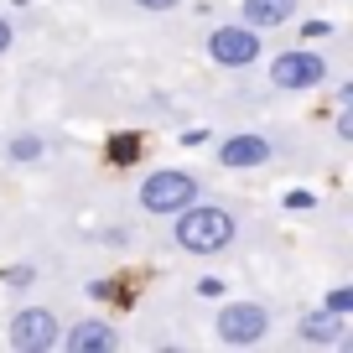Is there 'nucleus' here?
I'll use <instances>...</instances> for the list:
<instances>
[{"mask_svg": "<svg viewBox=\"0 0 353 353\" xmlns=\"http://www.w3.org/2000/svg\"><path fill=\"white\" fill-rule=\"evenodd\" d=\"M296 338H301V343H343V338H348V327H343L338 312L322 307V312H307V317H301Z\"/></svg>", "mask_w": 353, "mask_h": 353, "instance_id": "10", "label": "nucleus"}, {"mask_svg": "<svg viewBox=\"0 0 353 353\" xmlns=\"http://www.w3.org/2000/svg\"><path fill=\"white\" fill-rule=\"evenodd\" d=\"M276 156V145L265 141V135H223L219 141V161L234 166V172H250V166H265Z\"/></svg>", "mask_w": 353, "mask_h": 353, "instance_id": "8", "label": "nucleus"}, {"mask_svg": "<svg viewBox=\"0 0 353 353\" xmlns=\"http://www.w3.org/2000/svg\"><path fill=\"white\" fill-rule=\"evenodd\" d=\"M327 312H338V317H348V312H353V291H348V286L327 291Z\"/></svg>", "mask_w": 353, "mask_h": 353, "instance_id": "14", "label": "nucleus"}, {"mask_svg": "<svg viewBox=\"0 0 353 353\" xmlns=\"http://www.w3.org/2000/svg\"><path fill=\"white\" fill-rule=\"evenodd\" d=\"M234 234H239L234 213L229 208H213V203L192 198L188 208L172 213V239H176V250H188V254H223L234 244Z\"/></svg>", "mask_w": 353, "mask_h": 353, "instance_id": "1", "label": "nucleus"}, {"mask_svg": "<svg viewBox=\"0 0 353 353\" xmlns=\"http://www.w3.org/2000/svg\"><path fill=\"white\" fill-rule=\"evenodd\" d=\"M0 281H6V286H32V281H37V265H6Z\"/></svg>", "mask_w": 353, "mask_h": 353, "instance_id": "13", "label": "nucleus"}, {"mask_svg": "<svg viewBox=\"0 0 353 353\" xmlns=\"http://www.w3.org/2000/svg\"><path fill=\"white\" fill-rule=\"evenodd\" d=\"M57 343H63L68 353H110V348H120V332H114L110 317H83V322H73Z\"/></svg>", "mask_w": 353, "mask_h": 353, "instance_id": "7", "label": "nucleus"}, {"mask_svg": "<svg viewBox=\"0 0 353 353\" xmlns=\"http://www.w3.org/2000/svg\"><path fill=\"white\" fill-rule=\"evenodd\" d=\"M208 57L219 68H250L260 63V32L254 26H213L208 32Z\"/></svg>", "mask_w": 353, "mask_h": 353, "instance_id": "6", "label": "nucleus"}, {"mask_svg": "<svg viewBox=\"0 0 353 353\" xmlns=\"http://www.w3.org/2000/svg\"><path fill=\"white\" fill-rule=\"evenodd\" d=\"M312 203H317V198H312L307 188H291V192H286V208H296V213H301V208H312Z\"/></svg>", "mask_w": 353, "mask_h": 353, "instance_id": "16", "label": "nucleus"}, {"mask_svg": "<svg viewBox=\"0 0 353 353\" xmlns=\"http://www.w3.org/2000/svg\"><path fill=\"white\" fill-rule=\"evenodd\" d=\"M141 11H172V6H182V0H135Z\"/></svg>", "mask_w": 353, "mask_h": 353, "instance_id": "19", "label": "nucleus"}, {"mask_svg": "<svg viewBox=\"0 0 353 353\" xmlns=\"http://www.w3.org/2000/svg\"><path fill=\"white\" fill-rule=\"evenodd\" d=\"M11 47H16V26H11V21H6V16H0V57L11 52Z\"/></svg>", "mask_w": 353, "mask_h": 353, "instance_id": "17", "label": "nucleus"}, {"mask_svg": "<svg viewBox=\"0 0 353 353\" xmlns=\"http://www.w3.org/2000/svg\"><path fill=\"white\" fill-rule=\"evenodd\" d=\"M198 296H223V281L219 276H203L198 281Z\"/></svg>", "mask_w": 353, "mask_h": 353, "instance_id": "18", "label": "nucleus"}, {"mask_svg": "<svg viewBox=\"0 0 353 353\" xmlns=\"http://www.w3.org/2000/svg\"><path fill=\"white\" fill-rule=\"evenodd\" d=\"M57 338H63V322H57L52 307H21L11 317V348L21 353H47L57 348Z\"/></svg>", "mask_w": 353, "mask_h": 353, "instance_id": "5", "label": "nucleus"}, {"mask_svg": "<svg viewBox=\"0 0 353 353\" xmlns=\"http://www.w3.org/2000/svg\"><path fill=\"white\" fill-rule=\"evenodd\" d=\"M198 192H203V188H198V176H192V172H182V166H161V172H151V176L141 182V192H135V198H141L145 213L172 219V213L188 208Z\"/></svg>", "mask_w": 353, "mask_h": 353, "instance_id": "2", "label": "nucleus"}, {"mask_svg": "<svg viewBox=\"0 0 353 353\" xmlns=\"http://www.w3.org/2000/svg\"><path fill=\"white\" fill-rule=\"evenodd\" d=\"M322 78H327V57L312 52V47H296V52H276V57H270V83L286 88V94H312Z\"/></svg>", "mask_w": 353, "mask_h": 353, "instance_id": "3", "label": "nucleus"}, {"mask_svg": "<svg viewBox=\"0 0 353 353\" xmlns=\"http://www.w3.org/2000/svg\"><path fill=\"white\" fill-rule=\"evenodd\" d=\"M104 156H110L114 166H130L135 156H141V135H130V130H125V135H110V145H104Z\"/></svg>", "mask_w": 353, "mask_h": 353, "instance_id": "11", "label": "nucleus"}, {"mask_svg": "<svg viewBox=\"0 0 353 353\" xmlns=\"http://www.w3.org/2000/svg\"><path fill=\"white\" fill-rule=\"evenodd\" d=\"M213 332H219V343H229V348H254V343L270 332V312H265L260 301H229V307L219 312V322H213Z\"/></svg>", "mask_w": 353, "mask_h": 353, "instance_id": "4", "label": "nucleus"}, {"mask_svg": "<svg viewBox=\"0 0 353 353\" xmlns=\"http://www.w3.org/2000/svg\"><path fill=\"white\" fill-rule=\"evenodd\" d=\"M301 37H307V42H322V37H332V21H301Z\"/></svg>", "mask_w": 353, "mask_h": 353, "instance_id": "15", "label": "nucleus"}, {"mask_svg": "<svg viewBox=\"0 0 353 353\" xmlns=\"http://www.w3.org/2000/svg\"><path fill=\"white\" fill-rule=\"evenodd\" d=\"M296 16V0H244V26L254 32H276Z\"/></svg>", "mask_w": 353, "mask_h": 353, "instance_id": "9", "label": "nucleus"}, {"mask_svg": "<svg viewBox=\"0 0 353 353\" xmlns=\"http://www.w3.org/2000/svg\"><path fill=\"white\" fill-rule=\"evenodd\" d=\"M47 145H42V135H11V145H6V156L11 161H37Z\"/></svg>", "mask_w": 353, "mask_h": 353, "instance_id": "12", "label": "nucleus"}]
</instances>
